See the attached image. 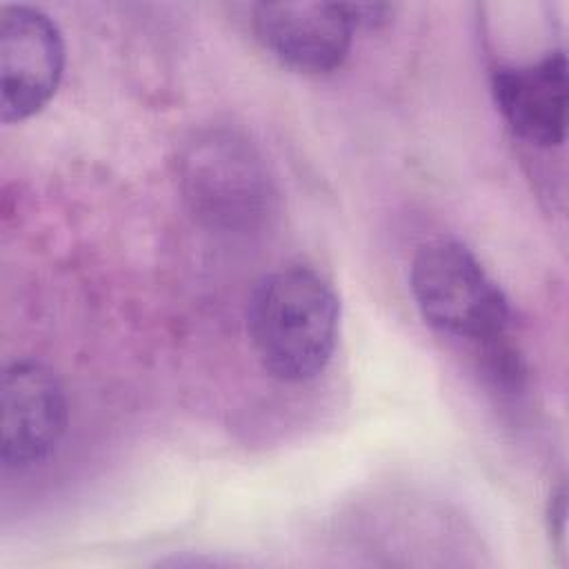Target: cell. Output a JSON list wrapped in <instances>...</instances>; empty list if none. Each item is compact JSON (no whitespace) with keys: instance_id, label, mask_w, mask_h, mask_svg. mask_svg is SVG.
I'll list each match as a JSON object with an SVG mask.
<instances>
[{"instance_id":"cell-8","label":"cell","mask_w":569,"mask_h":569,"mask_svg":"<svg viewBox=\"0 0 569 569\" xmlns=\"http://www.w3.org/2000/svg\"><path fill=\"white\" fill-rule=\"evenodd\" d=\"M345 9L356 29H376L391 20L393 4H371V2H345Z\"/></svg>"},{"instance_id":"cell-2","label":"cell","mask_w":569,"mask_h":569,"mask_svg":"<svg viewBox=\"0 0 569 569\" xmlns=\"http://www.w3.org/2000/svg\"><path fill=\"white\" fill-rule=\"evenodd\" d=\"M409 287L418 311L438 331L487 351L500 347L511 320L509 300L462 242L440 238L422 244L411 262Z\"/></svg>"},{"instance_id":"cell-7","label":"cell","mask_w":569,"mask_h":569,"mask_svg":"<svg viewBox=\"0 0 569 569\" xmlns=\"http://www.w3.org/2000/svg\"><path fill=\"white\" fill-rule=\"evenodd\" d=\"M193 198L216 213H240V204L249 207L251 196L260 187V176L247 149L229 142L202 144L189 158V178Z\"/></svg>"},{"instance_id":"cell-1","label":"cell","mask_w":569,"mask_h":569,"mask_svg":"<svg viewBox=\"0 0 569 569\" xmlns=\"http://www.w3.org/2000/svg\"><path fill=\"white\" fill-rule=\"evenodd\" d=\"M247 333L269 376L307 382L325 371L336 351L340 300L313 269L271 271L249 296Z\"/></svg>"},{"instance_id":"cell-6","label":"cell","mask_w":569,"mask_h":569,"mask_svg":"<svg viewBox=\"0 0 569 569\" xmlns=\"http://www.w3.org/2000/svg\"><path fill=\"white\" fill-rule=\"evenodd\" d=\"M491 93L516 136L536 147H558L567 136V58L549 51L536 62L493 71Z\"/></svg>"},{"instance_id":"cell-5","label":"cell","mask_w":569,"mask_h":569,"mask_svg":"<svg viewBox=\"0 0 569 569\" xmlns=\"http://www.w3.org/2000/svg\"><path fill=\"white\" fill-rule=\"evenodd\" d=\"M251 24L280 64L309 76L336 71L356 31L345 2H262L253 7Z\"/></svg>"},{"instance_id":"cell-4","label":"cell","mask_w":569,"mask_h":569,"mask_svg":"<svg viewBox=\"0 0 569 569\" xmlns=\"http://www.w3.org/2000/svg\"><path fill=\"white\" fill-rule=\"evenodd\" d=\"M4 469H27L47 460L60 445L69 409L58 376L38 360L4 367L0 385Z\"/></svg>"},{"instance_id":"cell-3","label":"cell","mask_w":569,"mask_h":569,"mask_svg":"<svg viewBox=\"0 0 569 569\" xmlns=\"http://www.w3.org/2000/svg\"><path fill=\"white\" fill-rule=\"evenodd\" d=\"M64 71L58 24L40 9L7 4L0 11V116L22 122L56 93Z\"/></svg>"}]
</instances>
